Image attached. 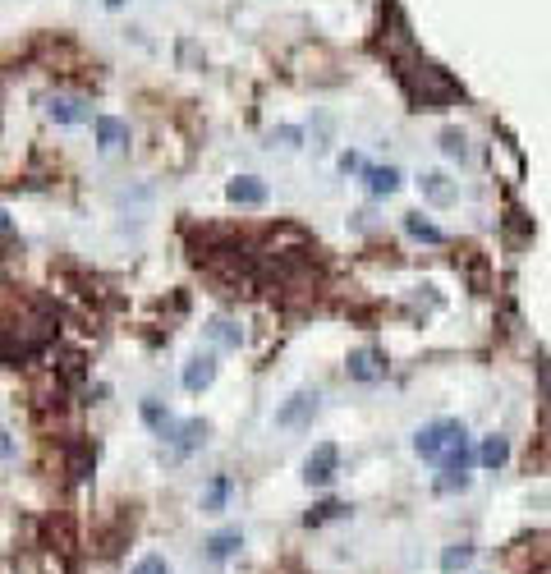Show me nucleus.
<instances>
[{"mask_svg": "<svg viewBox=\"0 0 551 574\" xmlns=\"http://www.w3.org/2000/svg\"><path fill=\"white\" fill-rule=\"evenodd\" d=\"M400 79H405V92L414 97L418 111H446L455 97H460V88L441 74L432 60H409V69H400Z\"/></svg>", "mask_w": 551, "mask_h": 574, "instance_id": "obj_1", "label": "nucleus"}, {"mask_svg": "<svg viewBox=\"0 0 551 574\" xmlns=\"http://www.w3.org/2000/svg\"><path fill=\"white\" fill-rule=\"evenodd\" d=\"M464 437H469V432H464L460 418H437V423H428V428L414 432V451L428 464H441V455H446L450 446H460Z\"/></svg>", "mask_w": 551, "mask_h": 574, "instance_id": "obj_2", "label": "nucleus"}, {"mask_svg": "<svg viewBox=\"0 0 551 574\" xmlns=\"http://www.w3.org/2000/svg\"><path fill=\"white\" fill-rule=\"evenodd\" d=\"M336 469H340V446L336 441H322V446H313L308 460H304V483L308 487H327L331 478H336Z\"/></svg>", "mask_w": 551, "mask_h": 574, "instance_id": "obj_3", "label": "nucleus"}, {"mask_svg": "<svg viewBox=\"0 0 551 574\" xmlns=\"http://www.w3.org/2000/svg\"><path fill=\"white\" fill-rule=\"evenodd\" d=\"M345 372H349V382H382L386 377V354L382 349H372V345H363V349L349 354Z\"/></svg>", "mask_w": 551, "mask_h": 574, "instance_id": "obj_4", "label": "nucleus"}, {"mask_svg": "<svg viewBox=\"0 0 551 574\" xmlns=\"http://www.w3.org/2000/svg\"><path fill=\"white\" fill-rule=\"evenodd\" d=\"M313 414H317V391H299V395H290V405L276 414V423H281V428H304V423H313Z\"/></svg>", "mask_w": 551, "mask_h": 574, "instance_id": "obj_5", "label": "nucleus"}, {"mask_svg": "<svg viewBox=\"0 0 551 574\" xmlns=\"http://www.w3.org/2000/svg\"><path fill=\"white\" fill-rule=\"evenodd\" d=\"M207 441V423L203 418H189V423H180L175 428V437H170V460H184L189 451H198Z\"/></svg>", "mask_w": 551, "mask_h": 574, "instance_id": "obj_6", "label": "nucleus"}, {"mask_svg": "<svg viewBox=\"0 0 551 574\" xmlns=\"http://www.w3.org/2000/svg\"><path fill=\"white\" fill-rule=\"evenodd\" d=\"M225 198L239 203V207H262V203H267V184L253 180V175H239V180L225 184Z\"/></svg>", "mask_w": 551, "mask_h": 574, "instance_id": "obj_7", "label": "nucleus"}, {"mask_svg": "<svg viewBox=\"0 0 551 574\" xmlns=\"http://www.w3.org/2000/svg\"><path fill=\"white\" fill-rule=\"evenodd\" d=\"M212 382H216V359L212 354H193L184 363V391H207Z\"/></svg>", "mask_w": 551, "mask_h": 574, "instance_id": "obj_8", "label": "nucleus"}, {"mask_svg": "<svg viewBox=\"0 0 551 574\" xmlns=\"http://www.w3.org/2000/svg\"><path fill=\"white\" fill-rule=\"evenodd\" d=\"M46 115L56 124H83V120H92V111H88V102L83 97H51L46 102Z\"/></svg>", "mask_w": 551, "mask_h": 574, "instance_id": "obj_9", "label": "nucleus"}, {"mask_svg": "<svg viewBox=\"0 0 551 574\" xmlns=\"http://www.w3.org/2000/svg\"><path fill=\"white\" fill-rule=\"evenodd\" d=\"M92 129H97V147H102V152H115V147L129 143V124L115 120V115H97Z\"/></svg>", "mask_w": 551, "mask_h": 574, "instance_id": "obj_10", "label": "nucleus"}, {"mask_svg": "<svg viewBox=\"0 0 551 574\" xmlns=\"http://www.w3.org/2000/svg\"><path fill=\"white\" fill-rule=\"evenodd\" d=\"M363 180H368V193L386 198V193L400 189V170L395 166H363Z\"/></svg>", "mask_w": 551, "mask_h": 574, "instance_id": "obj_11", "label": "nucleus"}, {"mask_svg": "<svg viewBox=\"0 0 551 574\" xmlns=\"http://www.w3.org/2000/svg\"><path fill=\"white\" fill-rule=\"evenodd\" d=\"M478 464V455H473L469 437L460 441V446H450L446 455H441V473H460V478H469V469Z\"/></svg>", "mask_w": 551, "mask_h": 574, "instance_id": "obj_12", "label": "nucleus"}, {"mask_svg": "<svg viewBox=\"0 0 551 574\" xmlns=\"http://www.w3.org/2000/svg\"><path fill=\"white\" fill-rule=\"evenodd\" d=\"M143 423H147L152 432H157L161 441H170V437H175V428H180V423L170 418V409H161L157 400H143Z\"/></svg>", "mask_w": 551, "mask_h": 574, "instance_id": "obj_13", "label": "nucleus"}, {"mask_svg": "<svg viewBox=\"0 0 551 574\" xmlns=\"http://www.w3.org/2000/svg\"><path fill=\"white\" fill-rule=\"evenodd\" d=\"M239 547H244V533H239V529H221V533L207 538V556H212V561H230Z\"/></svg>", "mask_w": 551, "mask_h": 574, "instance_id": "obj_14", "label": "nucleus"}, {"mask_svg": "<svg viewBox=\"0 0 551 574\" xmlns=\"http://www.w3.org/2000/svg\"><path fill=\"white\" fill-rule=\"evenodd\" d=\"M506 460H510V441L501 437V432H492V437L478 446V464H483V469H501Z\"/></svg>", "mask_w": 551, "mask_h": 574, "instance_id": "obj_15", "label": "nucleus"}, {"mask_svg": "<svg viewBox=\"0 0 551 574\" xmlns=\"http://www.w3.org/2000/svg\"><path fill=\"white\" fill-rule=\"evenodd\" d=\"M423 198L446 207V203H455V184H450L446 175H423Z\"/></svg>", "mask_w": 551, "mask_h": 574, "instance_id": "obj_16", "label": "nucleus"}, {"mask_svg": "<svg viewBox=\"0 0 551 574\" xmlns=\"http://www.w3.org/2000/svg\"><path fill=\"white\" fill-rule=\"evenodd\" d=\"M230 473H216L212 483H207V496H203V510H225V501H230Z\"/></svg>", "mask_w": 551, "mask_h": 574, "instance_id": "obj_17", "label": "nucleus"}, {"mask_svg": "<svg viewBox=\"0 0 551 574\" xmlns=\"http://www.w3.org/2000/svg\"><path fill=\"white\" fill-rule=\"evenodd\" d=\"M469 561H473V547H469V542H455V547H446V552H441V570H446V574L469 570Z\"/></svg>", "mask_w": 551, "mask_h": 574, "instance_id": "obj_18", "label": "nucleus"}, {"mask_svg": "<svg viewBox=\"0 0 551 574\" xmlns=\"http://www.w3.org/2000/svg\"><path fill=\"white\" fill-rule=\"evenodd\" d=\"M405 230H409L414 239H423V244H446V235H441V230L432 226V221H423L418 212H409V216H405Z\"/></svg>", "mask_w": 551, "mask_h": 574, "instance_id": "obj_19", "label": "nucleus"}, {"mask_svg": "<svg viewBox=\"0 0 551 574\" xmlns=\"http://www.w3.org/2000/svg\"><path fill=\"white\" fill-rule=\"evenodd\" d=\"M441 152H446L450 161H469V138H464L460 129H446V134H441Z\"/></svg>", "mask_w": 551, "mask_h": 574, "instance_id": "obj_20", "label": "nucleus"}, {"mask_svg": "<svg viewBox=\"0 0 551 574\" xmlns=\"http://www.w3.org/2000/svg\"><path fill=\"white\" fill-rule=\"evenodd\" d=\"M340 515H349V506H340V501H322V506H313L308 510V529H317V524H327V519H340Z\"/></svg>", "mask_w": 551, "mask_h": 574, "instance_id": "obj_21", "label": "nucleus"}, {"mask_svg": "<svg viewBox=\"0 0 551 574\" xmlns=\"http://www.w3.org/2000/svg\"><path fill=\"white\" fill-rule=\"evenodd\" d=\"M207 331H212V336L221 340V345H230V349H239V340H244V331H239L235 322H225V317H216V322H212Z\"/></svg>", "mask_w": 551, "mask_h": 574, "instance_id": "obj_22", "label": "nucleus"}, {"mask_svg": "<svg viewBox=\"0 0 551 574\" xmlns=\"http://www.w3.org/2000/svg\"><path fill=\"white\" fill-rule=\"evenodd\" d=\"M134 574H170V565L161 561V556H143V561L134 565Z\"/></svg>", "mask_w": 551, "mask_h": 574, "instance_id": "obj_23", "label": "nucleus"}, {"mask_svg": "<svg viewBox=\"0 0 551 574\" xmlns=\"http://www.w3.org/2000/svg\"><path fill=\"white\" fill-rule=\"evenodd\" d=\"M340 170H345V175H349V170H363V157H359V152H345V157H340Z\"/></svg>", "mask_w": 551, "mask_h": 574, "instance_id": "obj_24", "label": "nucleus"}, {"mask_svg": "<svg viewBox=\"0 0 551 574\" xmlns=\"http://www.w3.org/2000/svg\"><path fill=\"white\" fill-rule=\"evenodd\" d=\"M0 235H10V216L0 212Z\"/></svg>", "mask_w": 551, "mask_h": 574, "instance_id": "obj_25", "label": "nucleus"}, {"mask_svg": "<svg viewBox=\"0 0 551 574\" xmlns=\"http://www.w3.org/2000/svg\"><path fill=\"white\" fill-rule=\"evenodd\" d=\"M5 451H10V441H5V432H0V455H5Z\"/></svg>", "mask_w": 551, "mask_h": 574, "instance_id": "obj_26", "label": "nucleus"}, {"mask_svg": "<svg viewBox=\"0 0 551 574\" xmlns=\"http://www.w3.org/2000/svg\"><path fill=\"white\" fill-rule=\"evenodd\" d=\"M106 5H111V10H115V5H120V0H106Z\"/></svg>", "mask_w": 551, "mask_h": 574, "instance_id": "obj_27", "label": "nucleus"}]
</instances>
